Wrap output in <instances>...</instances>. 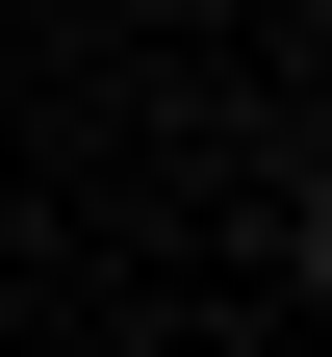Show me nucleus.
<instances>
[{
	"instance_id": "1",
	"label": "nucleus",
	"mask_w": 332,
	"mask_h": 357,
	"mask_svg": "<svg viewBox=\"0 0 332 357\" xmlns=\"http://www.w3.org/2000/svg\"><path fill=\"white\" fill-rule=\"evenodd\" d=\"M307 281H332V178H307Z\"/></svg>"
}]
</instances>
